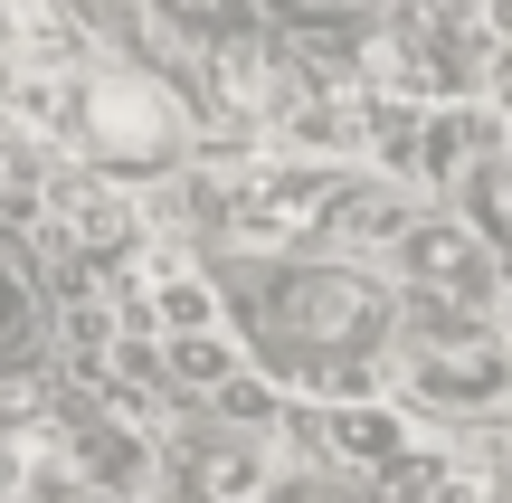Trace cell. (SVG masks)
Returning a JSON list of instances; mask_svg holds the SVG:
<instances>
[{"mask_svg": "<svg viewBox=\"0 0 512 503\" xmlns=\"http://www.w3.org/2000/svg\"><path fill=\"white\" fill-rule=\"evenodd\" d=\"M408 380H418L427 409H494V399L512 390V342L484 333V323L427 333V342H408Z\"/></svg>", "mask_w": 512, "mask_h": 503, "instance_id": "obj_3", "label": "cell"}, {"mask_svg": "<svg viewBox=\"0 0 512 503\" xmlns=\"http://www.w3.org/2000/svg\"><path fill=\"white\" fill-rule=\"evenodd\" d=\"M162 10H171V19H190V29H209V38H228L247 0H162Z\"/></svg>", "mask_w": 512, "mask_h": 503, "instance_id": "obj_10", "label": "cell"}, {"mask_svg": "<svg viewBox=\"0 0 512 503\" xmlns=\"http://www.w3.org/2000/svg\"><path fill=\"white\" fill-rule=\"evenodd\" d=\"M399 257H408V276H418V295L456 304V314H484V304L503 295L494 257H484V238H475L465 219H418V228L399 238Z\"/></svg>", "mask_w": 512, "mask_h": 503, "instance_id": "obj_4", "label": "cell"}, {"mask_svg": "<svg viewBox=\"0 0 512 503\" xmlns=\"http://www.w3.org/2000/svg\"><path fill=\"white\" fill-rule=\"evenodd\" d=\"M275 485L266 437H200L190 447V503H256Z\"/></svg>", "mask_w": 512, "mask_h": 503, "instance_id": "obj_5", "label": "cell"}, {"mask_svg": "<svg viewBox=\"0 0 512 503\" xmlns=\"http://www.w3.org/2000/svg\"><path fill=\"white\" fill-rule=\"evenodd\" d=\"M475 200H484V219L512 238V162H484V171H475Z\"/></svg>", "mask_w": 512, "mask_h": 503, "instance_id": "obj_9", "label": "cell"}, {"mask_svg": "<svg viewBox=\"0 0 512 503\" xmlns=\"http://www.w3.org/2000/svg\"><path fill=\"white\" fill-rule=\"evenodd\" d=\"M342 200H351V181L323 171V162L256 171V181L228 190V238H238V247H294V238H313V228L342 219Z\"/></svg>", "mask_w": 512, "mask_h": 503, "instance_id": "obj_2", "label": "cell"}, {"mask_svg": "<svg viewBox=\"0 0 512 503\" xmlns=\"http://www.w3.org/2000/svg\"><path fill=\"white\" fill-rule=\"evenodd\" d=\"M171 380H190V390H228V380H238L228 333H171Z\"/></svg>", "mask_w": 512, "mask_h": 503, "instance_id": "obj_8", "label": "cell"}, {"mask_svg": "<svg viewBox=\"0 0 512 503\" xmlns=\"http://www.w3.org/2000/svg\"><path fill=\"white\" fill-rule=\"evenodd\" d=\"M76 143L114 171H162L181 162V105L133 67H86L76 76Z\"/></svg>", "mask_w": 512, "mask_h": 503, "instance_id": "obj_1", "label": "cell"}, {"mask_svg": "<svg viewBox=\"0 0 512 503\" xmlns=\"http://www.w3.org/2000/svg\"><path fill=\"white\" fill-rule=\"evenodd\" d=\"M143 304H152V333H219V295H209L200 266L181 257H143Z\"/></svg>", "mask_w": 512, "mask_h": 503, "instance_id": "obj_6", "label": "cell"}, {"mask_svg": "<svg viewBox=\"0 0 512 503\" xmlns=\"http://www.w3.org/2000/svg\"><path fill=\"white\" fill-rule=\"evenodd\" d=\"M332 447H342L351 466H399L408 428H399V409H380V399H361V409H332Z\"/></svg>", "mask_w": 512, "mask_h": 503, "instance_id": "obj_7", "label": "cell"}]
</instances>
